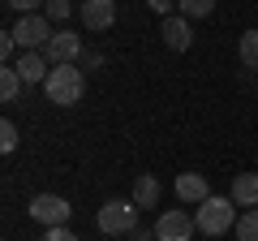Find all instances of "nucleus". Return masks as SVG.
Wrapping results in <instances>:
<instances>
[{
	"label": "nucleus",
	"mask_w": 258,
	"mask_h": 241,
	"mask_svg": "<svg viewBox=\"0 0 258 241\" xmlns=\"http://www.w3.org/2000/svg\"><path fill=\"white\" fill-rule=\"evenodd\" d=\"M13 69L22 74V82H26V86H30V82L43 86V82H47V74H52V61H47L43 52H22L18 61H13Z\"/></svg>",
	"instance_id": "nucleus-11"
},
{
	"label": "nucleus",
	"mask_w": 258,
	"mask_h": 241,
	"mask_svg": "<svg viewBox=\"0 0 258 241\" xmlns=\"http://www.w3.org/2000/svg\"><path fill=\"white\" fill-rule=\"evenodd\" d=\"M232 198H220V194H211L198 211H194V224H198V232L203 237H224V232H232L237 228V215H232Z\"/></svg>",
	"instance_id": "nucleus-3"
},
{
	"label": "nucleus",
	"mask_w": 258,
	"mask_h": 241,
	"mask_svg": "<svg viewBox=\"0 0 258 241\" xmlns=\"http://www.w3.org/2000/svg\"><path fill=\"white\" fill-rule=\"evenodd\" d=\"M194 228H198L194 215L181 211V207H172V211H164V215L155 220V237H159V241H189Z\"/></svg>",
	"instance_id": "nucleus-7"
},
{
	"label": "nucleus",
	"mask_w": 258,
	"mask_h": 241,
	"mask_svg": "<svg viewBox=\"0 0 258 241\" xmlns=\"http://www.w3.org/2000/svg\"><path fill=\"white\" fill-rule=\"evenodd\" d=\"M78 18L86 30H108L116 22V0H82L78 5Z\"/></svg>",
	"instance_id": "nucleus-8"
},
{
	"label": "nucleus",
	"mask_w": 258,
	"mask_h": 241,
	"mask_svg": "<svg viewBox=\"0 0 258 241\" xmlns=\"http://www.w3.org/2000/svg\"><path fill=\"white\" fill-rule=\"evenodd\" d=\"M99 65H103V56H99V52H82V61H78V69H82V74H95Z\"/></svg>",
	"instance_id": "nucleus-22"
},
{
	"label": "nucleus",
	"mask_w": 258,
	"mask_h": 241,
	"mask_svg": "<svg viewBox=\"0 0 258 241\" xmlns=\"http://www.w3.org/2000/svg\"><path fill=\"white\" fill-rule=\"evenodd\" d=\"M159 35H164V47H172V52H185V47L194 43V26H189V18H181V13L164 18Z\"/></svg>",
	"instance_id": "nucleus-10"
},
{
	"label": "nucleus",
	"mask_w": 258,
	"mask_h": 241,
	"mask_svg": "<svg viewBox=\"0 0 258 241\" xmlns=\"http://www.w3.org/2000/svg\"><path fill=\"white\" fill-rule=\"evenodd\" d=\"M13 52H18V39H13V30H5V35H0V56L9 61Z\"/></svg>",
	"instance_id": "nucleus-24"
},
{
	"label": "nucleus",
	"mask_w": 258,
	"mask_h": 241,
	"mask_svg": "<svg viewBox=\"0 0 258 241\" xmlns=\"http://www.w3.org/2000/svg\"><path fill=\"white\" fill-rule=\"evenodd\" d=\"M82 52H86L82 39H78L74 30H64V26L56 30V35L47 39V47H43V56L52 61V65H78V61H82Z\"/></svg>",
	"instance_id": "nucleus-6"
},
{
	"label": "nucleus",
	"mask_w": 258,
	"mask_h": 241,
	"mask_svg": "<svg viewBox=\"0 0 258 241\" xmlns=\"http://www.w3.org/2000/svg\"><path fill=\"white\" fill-rule=\"evenodd\" d=\"M138 211L142 207L134 198H108V203L95 211V228L103 237H129V232L138 228Z\"/></svg>",
	"instance_id": "nucleus-2"
},
{
	"label": "nucleus",
	"mask_w": 258,
	"mask_h": 241,
	"mask_svg": "<svg viewBox=\"0 0 258 241\" xmlns=\"http://www.w3.org/2000/svg\"><path fill=\"white\" fill-rule=\"evenodd\" d=\"M39 241H78V232L69 228V224H64V228H47V232H43Z\"/></svg>",
	"instance_id": "nucleus-21"
},
{
	"label": "nucleus",
	"mask_w": 258,
	"mask_h": 241,
	"mask_svg": "<svg viewBox=\"0 0 258 241\" xmlns=\"http://www.w3.org/2000/svg\"><path fill=\"white\" fill-rule=\"evenodd\" d=\"M228 198L237 207H245V211L258 207V172H237V176H232V194Z\"/></svg>",
	"instance_id": "nucleus-12"
},
{
	"label": "nucleus",
	"mask_w": 258,
	"mask_h": 241,
	"mask_svg": "<svg viewBox=\"0 0 258 241\" xmlns=\"http://www.w3.org/2000/svg\"><path fill=\"white\" fill-rule=\"evenodd\" d=\"M0 151H5V155L18 151V125H13V120H0Z\"/></svg>",
	"instance_id": "nucleus-19"
},
{
	"label": "nucleus",
	"mask_w": 258,
	"mask_h": 241,
	"mask_svg": "<svg viewBox=\"0 0 258 241\" xmlns=\"http://www.w3.org/2000/svg\"><path fill=\"white\" fill-rule=\"evenodd\" d=\"M5 5H9V9H18L22 18H26V13H43L47 0H5Z\"/></svg>",
	"instance_id": "nucleus-20"
},
{
	"label": "nucleus",
	"mask_w": 258,
	"mask_h": 241,
	"mask_svg": "<svg viewBox=\"0 0 258 241\" xmlns=\"http://www.w3.org/2000/svg\"><path fill=\"white\" fill-rule=\"evenodd\" d=\"M237 241H258V207H249V211L237 215Z\"/></svg>",
	"instance_id": "nucleus-16"
},
{
	"label": "nucleus",
	"mask_w": 258,
	"mask_h": 241,
	"mask_svg": "<svg viewBox=\"0 0 258 241\" xmlns=\"http://www.w3.org/2000/svg\"><path fill=\"white\" fill-rule=\"evenodd\" d=\"M82 91H86V74L78 65H52V74L43 82L47 103H56V108H74L82 99Z\"/></svg>",
	"instance_id": "nucleus-1"
},
{
	"label": "nucleus",
	"mask_w": 258,
	"mask_h": 241,
	"mask_svg": "<svg viewBox=\"0 0 258 241\" xmlns=\"http://www.w3.org/2000/svg\"><path fill=\"white\" fill-rule=\"evenodd\" d=\"M151 5V13H159V18H172V9H176V0H147Z\"/></svg>",
	"instance_id": "nucleus-23"
},
{
	"label": "nucleus",
	"mask_w": 258,
	"mask_h": 241,
	"mask_svg": "<svg viewBox=\"0 0 258 241\" xmlns=\"http://www.w3.org/2000/svg\"><path fill=\"white\" fill-rule=\"evenodd\" d=\"M22 86H26V82H22V74H18V69H0V99H5V103H13V99H18V95H22Z\"/></svg>",
	"instance_id": "nucleus-15"
},
{
	"label": "nucleus",
	"mask_w": 258,
	"mask_h": 241,
	"mask_svg": "<svg viewBox=\"0 0 258 241\" xmlns=\"http://www.w3.org/2000/svg\"><path fill=\"white\" fill-rule=\"evenodd\" d=\"M237 56H241V65H245V69H258V26L241 35V43H237Z\"/></svg>",
	"instance_id": "nucleus-14"
},
{
	"label": "nucleus",
	"mask_w": 258,
	"mask_h": 241,
	"mask_svg": "<svg viewBox=\"0 0 258 241\" xmlns=\"http://www.w3.org/2000/svg\"><path fill=\"white\" fill-rule=\"evenodd\" d=\"M69 215H74V207L64 203L60 194H35L30 198V220L43 224V228H64Z\"/></svg>",
	"instance_id": "nucleus-5"
},
{
	"label": "nucleus",
	"mask_w": 258,
	"mask_h": 241,
	"mask_svg": "<svg viewBox=\"0 0 258 241\" xmlns=\"http://www.w3.org/2000/svg\"><path fill=\"white\" fill-rule=\"evenodd\" d=\"M176 9H181V18H207V13H215V0H176Z\"/></svg>",
	"instance_id": "nucleus-17"
},
{
	"label": "nucleus",
	"mask_w": 258,
	"mask_h": 241,
	"mask_svg": "<svg viewBox=\"0 0 258 241\" xmlns=\"http://www.w3.org/2000/svg\"><path fill=\"white\" fill-rule=\"evenodd\" d=\"M151 241H159V237H151Z\"/></svg>",
	"instance_id": "nucleus-25"
},
{
	"label": "nucleus",
	"mask_w": 258,
	"mask_h": 241,
	"mask_svg": "<svg viewBox=\"0 0 258 241\" xmlns=\"http://www.w3.org/2000/svg\"><path fill=\"white\" fill-rule=\"evenodd\" d=\"M129 198H134L138 207H159V181L142 172L138 181H134V194H129Z\"/></svg>",
	"instance_id": "nucleus-13"
},
{
	"label": "nucleus",
	"mask_w": 258,
	"mask_h": 241,
	"mask_svg": "<svg viewBox=\"0 0 258 241\" xmlns=\"http://www.w3.org/2000/svg\"><path fill=\"white\" fill-rule=\"evenodd\" d=\"M176 198L189 207H203L207 198H211V186H207V176L203 172H181L176 176Z\"/></svg>",
	"instance_id": "nucleus-9"
},
{
	"label": "nucleus",
	"mask_w": 258,
	"mask_h": 241,
	"mask_svg": "<svg viewBox=\"0 0 258 241\" xmlns=\"http://www.w3.org/2000/svg\"><path fill=\"white\" fill-rule=\"evenodd\" d=\"M52 35H56V26L47 22V13H26V18H18V26H13V39H18L22 52H43Z\"/></svg>",
	"instance_id": "nucleus-4"
},
{
	"label": "nucleus",
	"mask_w": 258,
	"mask_h": 241,
	"mask_svg": "<svg viewBox=\"0 0 258 241\" xmlns=\"http://www.w3.org/2000/svg\"><path fill=\"white\" fill-rule=\"evenodd\" d=\"M43 13H47V22H52V26H64V22L74 18V5H69V0H47Z\"/></svg>",
	"instance_id": "nucleus-18"
}]
</instances>
